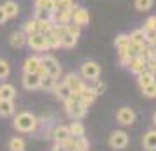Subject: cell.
Here are the masks:
<instances>
[{"label":"cell","mask_w":156,"mask_h":151,"mask_svg":"<svg viewBox=\"0 0 156 151\" xmlns=\"http://www.w3.org/2000/svg\"><path fill=\"white\" fill-rule=\"evenodd\" d=\"M97 92H95V88L93 86H84L83 88V92H81V102L84 104L86 107H90L93 102L97 100Z\"/></svg>","instance_id":"cell-12"},{"label":"cell","mask_w":156,"mask_h":151,"mask_svg":"<svg viewBox=\"0 0 156 151\" xmlns=\"http://www.w3.org/2000/svg\"><path fill=\"white\" fill-rule=\"evenodd\" d=\"M65 111H67V114L70 116L72 120H81V118H84L88 107L81 100H74L72 97H69L65 100Z\"/></svg>","instance_id":"cell-2"},{"label":"cell","mask_w":156,"mask_h":151,"mask_svg":"<svg viewBox=\"0 0 156 151\" xmlns=\"http://www.w3.org/2000/svg\"><path fill=\"white\" fill-rule=\"evenodd\" d=\"M140 90H142V95H144L146 99H154L156 97V81L151 83V84H147V86L140 88Z\"/></svg>","instance_id":"cell-34"},{"label":"cell","mask_w":156,"mask_h":151,"mask_svg":"<svg viewBox=\"0 0 156 151\" xmlns=\"http://www.w3.org/2000/svg\"><path fill=\"white\" fill-rule=\"evenodd\" d=\"M146 70L151 72V74H154V76H156V56L149 58L147 62H146Z\"/></svg>","instance_id":"cell-39"},{"label":"cell","mask_w":156,"mask_h":151,"mask_svg":"<svg viewBox=\"0 0 156 151\" xmlns=\"http://www.w3.org/2000/svg\"><path fill=\"white\" fill-rule=\"evenodd\" d=\"M81 77L88 81H97L100 77V65L97 62H84L81 65Z\"/></svg>","instance_id":"cell-4"},{"label":"cell","mask_w":156,"mask_h":151,"mask_svg":"<svg viewBox=\"0 0 156 151\" xmlns=\"http://www.w3.org/2000/svg\"><path fill=\"white\" fill-rule=\"evenodd\" d=\"M37 21H48V20H53V14L46 9H35V14H34Z\"/></svg>","instance_id":"cell-33"},{"label":"cell","mask_w":156,"mask_h":151,"mask_svg":"<svg viewBox=\"0 0 156 151\" xmlns=\"http://www.w3.org/2000/svg\"><path fill=\"white\" fill-rule=\"evenodd\" d=\"M7 20H9V18H7V14H5V11H4V7L0 5V25H4Z\"/></svg>","instance_id":"cell-41"},{"label":"cell","mask_w":156,"mask_h":151,"mask_svg":"<svg viewBox=\"0 0 156 151\" xmlns=\"http://www.w3.org/2000/svg\"><path fill=\"white\" fill-rule=\"evenodd\" d=\"M114 46H116V49H118V51L128 49V46H130V35H126V34L118 35V37H116V41H114Z\"/></svg>","instance_id":"cell-26"},{"label":"cell","mask_w":156,"mask_h":151,"mask_svg":"<svg viewBox=\"0 0 156 151\" xmlns=\"http://www.w3.org/2000/svg\"><path fill=\"white\" fill-rule=\"evenodd\" d=\"M63 83L72 90V93H79V95H81V92H83V88L86 86L84 81L81 79L77 74H72V72L65 76V81H63Z\"/></svg>","instance_id":"cell-7"},{"label":"cell","mask_w":156,"mask_h":151,"mask_svg":"<svg viewBox=\"0 0 156 151\" xmlns=\"http://www.w3.org/2000/svg\"><path fill=\"white\" fill-rule=\"evenodd\" d=\"M77 44V37H74L72 34H65V35H62V48H74Z\"/></svg>","instance_id":"cell-32"},{"label":"cell","mask_w":156,"mask_h":151,"mask_svg":"<svg viewBox=\"0 0 156 151\" xmlns=\"http://www.w3.org/2000/svg\"><path fill=\"white\" fill-rule=\"evenodd\" d=\"M137 83H139V86H140V88L147 86V84H151V83H154V74L144 70L142 74H139V76H137Z\"/></svg>","instance_id":"cell-25"},{"label":"cell","mask_w":156,"mask_h":151,"mask_svg":"<svg viewBox=\"0 0 156 151\" xmlns=\"http://www.w3.org/2000/svg\"><path fill=\"white\" fill-rule=\"evenodd\" d=\"M41 56H37V55H32V56H28L27 60H25V63H23V70L25 72H37L39 70V67H41Z\"/></svg>","instance_id":"cell-15"},{"label":"cell","mask_w":156,"mask_h":151,"mask_svg":"<svg viewBox=\"0 0 156 151\" xmlns=\"http://www.w3.org/2000/svg\"><path fill=\"white\" fill-rule=\"evenodd\" d=\"M95 92H97V95H102L104 92H105V83H102L100 79H97V84H95Z\"/></svg>","instance_id":"cell-40"},{"label":"cell","mask_w":156,"mask_h":151,"mask_svg":"<svg viewBox=\"0 0 156 151\" xmlns=\"http://www.w3.org/2000/svg\"><path fill=\"white\" fill-rule=\"evenodd\" d=\"M90 142L86 141V137H74V149L76 151H88Z\"/></svg>","instance_id":"cell-31"},{"label":"cell","mask_w":156,"mask_h":151,"mask_svg":"<svg viewBox=\"0 0 156 151\" xmlns=\"http://www.w3.org/2000/svg\"><path fill=\"white\" fill-rule=\"evenodd\" d=\"M46 35V42H48V49H56V48H62V37H58L53 30L44 34Z\"/></svg>","instance_id":"cell-19"},{"label":"cell","mask_w":156,"mask_h":151,"mask_svg":"<svg viewBox=\"0 0 156 151\" xmlns=\"http://www.w3.org/2000/svg\"><path fill=\"white\" fill-rule=\"evenodd\" d=\"M41 62H42V67L46 69V74H49L53 77H60L62 67H60L58 60L53 55H44V56H41Z\"/></svg>","instance_id":"cell-3"},{"label":"cell","mask_w":156,"mask_h":151,"mask_svg":"<svg viewBox=\"0 0 156 151\" xmlns=\"http://www.w3.org/2000/svg\"><path fill=\"white\" fill-rule=\"evenodd\" d=\"M130 41H132V42L140 44V46H146V44H147V39H146V32H144L142 28L133 30V32L130 34Z\"/></svg>","instance_id":"cell-24"},{"label":"cell","mask_w":156,"mask_h":151,"mask_svg":"<svg viewBox=\"0 0 156 151\" xmlns=\"http://www.w3.org/2000/svg\"><path fill=\"white\" fill-rule=\"evenodd\" d=\"M76 7L74 0H56V13H67Z\"/></svg>","instance_id":"cell-29"},{"label":"cell","mask_w":156,"mask_h":151,"mask_svg":"<svg viewBox=\"0 0 156 151\" xmlns=\"http://www.w3.org/2000/svg\"><path fill=\"white\" fill-rule=\"evenodd\" d=\"M27 44L30 46V49H34V51H48L46 35L44 34H39V32L27 35Z\"/></svg>","instance_id":"cell-6"},{"label":"cell","mask_w":156,"mask_h":151,"mask_svg":"<svg viewBox=\"0 0 156 151\" xmlns=\"http://www.w3.org/2000/svg\"><path fill=\"white\" fill-rule=\"evenodd\" d=\"M23 32L30 35V34H37L39 32V21H37L35 18H32V20H27L25 25H23Z\"/></svg>","instance_id":"cell-27"},{"label":"cell","mask_w":156,"mask_h":151,"mask_svg":"<svg viewBox=\"0 0 156 151\" xmlns=\"http://www.w3.org/2000/svg\"><path fill=\"white\" fill-rule=\"evenodd\" d=\"M2 7L5 11L7 18H16V16L20 14V5H18V2H14V0H7Z\"/></svg>","instance_id":"cell-21"},{"label":"cell","mask_w":156,"mask_h":151,"mask_svg":"<svg viewBox=\"0 0 156 151\" xmlns=\"http://www.w3.org/2000/svg\"><path fill=\"white\" fill-rule=\"evenodd\" d=\"M116 118L121 125H132L135 121V111L132 107H121L116 113Z\"/></svg>","instance_id":"cell-8"},{"label":"cell","mask_w":156,"mask_h":151,"mask_svg":"<svg viewBox=\"0 0 156 151\" xmlns=\"http://www.w3.org/2000/svg\"><path fill=\"white\" fill-rule=\"evenodd\" d=\"M69 132H70L72 137H83L84 135V132H86V128H84V125L79 121V120H74V121L69 125Z\"/></svg>","instance_id":"cell-20"},{"label":"cell","mask_w":156,"mask_h":151,"mask_svg":"<svg viewBox=\"0 0 156 151\" xmlns=\"http://www.w3.org/2000/svg\"><path fill=\"white\" fill-rule=\"evenodd\" d=\"M70 135V132H69V127H65V125H60V127H56V128L53 130V139H55V142L56 144H62L65 142Z\"/></svg>","instance_id":"cell-14"},{"label":"cell","mask_w":156,"mask_h":151,"mask_svg":"<svg viewBox=\"0 0 156 151\" xmlns=\"http://www.w3.org/2000/svg\"><path fill=\"white\" fill-rule=\"evenodd\" d=\"M153 2L154 0H135V9L137 11H149V9L153 7Z\"/></svg>","instance_id":"cell-35"},{"label":"cell","mask_w":156,"mask_h":151,"mask_svg":"<svg viewBox=\"0 0 156 151\" xmlns=\"http://www.w3.org/2000/svg\"><path fill=\"white\" fill-rule=\"evenodd\" d=\"M9 149L11 151H25V141L21 137H12L9 141Z\"/></svg>","instance_id":"cell-30"},{"label":"cell","mask_w":156,"mask_h":151,"mask_svg":"<svg viewBox=\"0 0 156 151\" xmlns=\"http://www.w3.org/2000/svg\"><path fill=\"white\" fill-rule=\"evenodd\" d=\"M55 93H56V97L60 99L62 102H65L69 97L72 95V90L65 83H56V86H55Z\"/></svg>","instance_id":"cell-18"},{"label":"cell","mask_w":156,"mask_h":151,"mask_svg":"<svg viewBox=\"0 0 156 151\" xmlns=\"http://www.w3.org/2000/svg\"><path fill=\"white\" fill-rule=\"evenodd\" d=\"M9 44H11L12 48H23V46L27 44V34H25L23 30L12 32L11 37H9Z\"/></svg>","instance_id":"cell-13"},{"label":"cell","mask_w":156,"mask_h":151,"mask_svg":"<svg viewBox=\"0 0 156 151\" xmlns=\"http://www.w3.org/2000/svg\"><path fill=\"white\" fill-rule=\"evenodd\" d=\"M67 32H69V34H72L74 37H77V39H79V35H81V27H79L77 23L70 21V23H67Z\"/></svg>","instance_id":"cell-37"},{"label":"cell","mask_w":156,"mask_h":151,"mask_svg":"<svg viewBox=\"0 0 156 151\" xmlns=\"http://www.w3.org/2000/svg\"><path fill=\"white\" fill-rule=\"evenodd\" d=\"M23 86L27 88V90H37V88L41 86V76L37 74V72H25V76H23Z\"/></svg>","instance_id":"cell-10"},{"label":"cell","mask_w":156,"mask_h":151,"mask_svg":"<svg viewBox=\"0 0 156 151\" xmlns=\"http://www.w3.org/2000/svg\"><path fill=\"white\" fill-rule=\"evenodd\" d=\"M109 144L112 149H125L128 146V134L123 130H114L109 137Z\"/></svg>","instance_id":"cell-5"},{"label":"cell","mask_w":156,"mask_h":151,"mask_svg":"<svg viewBox=\"0 0 156 151\" xmlns=\"http://www.w3.org/2000/svg\"><path fill=\"white\" fill-rule=\"evenodd\" d=\"M142 144H144V149L146 151H156V130L146 132L144 139H142Z\"/></svg>","instance_id":"cell-16"},{"label":"cell","mask_w":156,"mask_h":151,"mask_svg":"<svg viewBox=\"0 0 156 151\" xmlns=\"http://www.w3.org/2000/svg\"><path fill=\"white\" fill-rule=\"evenodd\" d=\"M37 118L32 113H20L14 118V128L20 132H34L37 128Z\"/></svg>","instance_id":"cell-1"},{"label":"cell","mask_w":156,"mask_h":151,"mask_svg":"<svg viewBox=\"0 0 156 151\" xmlns=\"http://www.w3.org/2000/svg\"><path fill=\"white\" fill-rule=\"evenodd\" d=\"M9 74H11V67L5 60H2L0 58V79H7Z\"/></svg>","instance_id":"cell-36"},{"label":"cell","mask_w":156,"mask_h":151,"mask_svg":"<svg viewBox=\"0 0 156 151\" xmlns=\"http://www.w3.org/2000/svg\"><path fill=\"white\" fill-rule=\"evenodd\" d=\"M153 123L156 125V111H154V114H153Z\"/></svg>","instance_id":"cell-42"},{"label":"cell","mask_w":156,"mask_h":151,"mask_svg":"<svg viewBox=\"0 0 156 151\" xmlns=\"http://www.w3.org/2000/svg\"><path fill=\"white\" fill-rule=\"evenodd\" d=\"M35 9H46L51 14L56 13V0H35Z\"/></svg>","instance_id":"cell-22"},{"label":"cell","mask_w":156,"mask_h":151,"mask_svg":"<svg viewBox=\"0 0 156 151\" xmlns=\"http://www.w3.org/2000/svg\"><path fill=\"white\" fill-rule=\"evenodd\" d=\"M72 21L77 23L79 27H84V25H88L90 23V13L86 11V9L83 7H74V11H72Z\"/></svg>","instance_id":"cell-9"},{"label":"cell","mask_w":156,"mask_h":151,"mask_svg":"<svg viewBox=\"0 0 156 151\" xmlns=\"http://www.w3.org/2000/svg\"><path fill=\"white\" fill-rule=\"evenodd\" d=\"M12 113H14L12 100H2L0 99V116H11Z\"/></svg>","instance_id":"cell-28"},{"label":"cell","mask_w":156,"mask_h":151,"mask_svg":"<svg viewBox=\"0 0 156 151\" xmlns=\"http://www.w3.org/2000/svg\"><path fill=\"white\" fill-rule=\"evenodd\" d=\"M56 83H58V77H53V76H49V74H46V76L41 77V86H39V88L51 92V90H55Z\"/></svg>","instance_id":"cell-23"},{"label":"cell","mask_w":156,"mask_h":151,"mask_svg":"<svg viewBox=\"0 0 156 151\" xmlns=\"http://www.w3.org/2000/svg\"><path fill=\"white\" fill-rule=\"evenodd\" d=\"M154 56H156V55H154Z\"/></svg>","instance_id":"cell-43"},{"label":"cell","mask_w":156,"mask_h":151,"mask_svg":"<svg viewBox=\"0 0 156 151\" xmlns=\"http://www.w3.org/2000/svg\"><path fill=\"white\" fill-rule=\"evenodd\" d=\"M128 69H130L132 74L139 76V74H142V72L146 70V62H144L140 56H132L130 62H128Z\"/></svg>","instance_id":"cell-11"},{"label":"cell","mask_w":156,"mask_h":151,"mask_svg":"<svg viewBox=\"0 0 156 151\" xmlns=\"http://www.w3.org/2000/svg\"><path fill=\"white\" fill-rule=\"evenodd\" d=\"M16 97V88L9 83H4L0 84V99L2 100H14Z\"/></svg>","instance_id":"cell-17"},{"label":"cell","mask_w":156,"mask_h":151,"mask_svg":"<svg viewBox=\"0 0 156 151\" xmlns=\"http://www.w3.org/2000/svg\"><path fill=\"white\" fill-rule=\"evenodd\" d=\"M144 32H151V30H156V16H149L146 23H144V27H142Z\"/></svg>","instance_id":"cell-38"}]
</instances>
